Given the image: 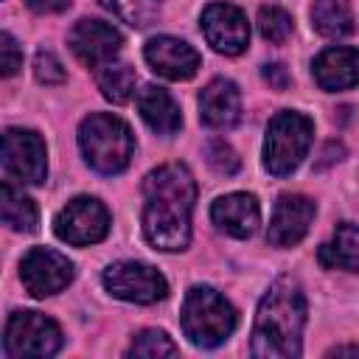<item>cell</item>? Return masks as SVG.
<instances>
[{
  "mask_svg": "<svg viewBox=\"0 0 359 359\" xmlns=\"http://www.w3.org/2000/svg\"><path fill=\"white\" fill-rule=\"evenodd\" d=\"M3 348L8 356H53L62 348V328L39 311H14L6 323Z\"/></svg>",
  "mask_w": 359,
  "mask_h": 359,
  "instance_id": "obj_6",
  "label": "cell"
},
{
  "mask_svg": "<svg viewBox=\"0 0 359 359\" xmlns=\"http://www.w3.org/2000/svg\"><path fill=\"white\" fill-rule=\"evenodd\" d=\"M104 286L112 297L126 300V303H157L168 294L165 278L140 261H118L104 269Z\"/></svg>",
  "mask_w": 359,
  "mask_h": 359,
  "instance_id": "obj_7",
  "label": "cell"
},
{
  "mask_svg": "<svg viewBox=\"0 0 359 359\" xmlns=\"http://www.w3.org/2000/svg\"><path fill=\"white\" fill-rule=\"evenodd\" d=\"M107 230H109V213L95 196L70 199L53 219V233L73 247L95 244L107 236Z\"/></svg>",
  "mask_w": 359,
  "mask_h": 359,
  "instance_id": "obj_8",
  "label": "cell"
},
{
  "mask_svg": "<svg viewBox=\"0 0 359 359\" xmlns=\"http://www.w3.org/2000/svg\"><path fill=\"white\" fill-rule=\"evenodd\" d=\"M143 56H146L149 67L157 76L168 79V81H185L199 70V53L188 42H182L177 36H154V39H149Z\"/></svg>",
  "mask_w": 359,
  "mask_h": 359,
  "instance_id": "obj_14",
  "label": "cell"
},
{
  "mask_svg": "<svg viewBox=\"0 0 359 359\" xmlns=\"http://www.w3.org/2000/svg\"><path fill=\"white\" fill-rule=\"evenodd\" d=\"M208 163L213 165V171H219L224 177L238 171V157H236V151L224 140H210L208 143Z\"/></svg>",
  "mask_w": 359,
  "mask_h": 359,
  "instance_id": "obj_27",
  "label": "cell"
},
{
  "mask_svg": "<svg viewBox=\"0 0 359 359\" xmlns=\"http://www.w3.org/2000/svg\"><path fill=\"white\" fill-rule=\"evenodd\" d=\"M143 236L163 252L185 250L191 241V213L196 202L194 174L182 163H165L143 180Z\"/></svg>",
  "mask_w": 359,
  "mask_h": 359,
  "instance_id": "obj_1",
  "label": "cell"
},
{
  "mask_svg": "<svg viewBox=\"0 0 359 359\" xmlns=\"http://www.w3.org/2000/svg\"><path fill=\"white\" fill-rule=\"evenodd\" d=\"M0 213H3V222L17 233L36 230V219H39L36 205L20 188H14L8 180L0 185Z\"/></svg>",
  "mask_w": 359,
  "mask_h": 359,
  "instance_id": "obj_21",
  "label": "cell"
},
{
  "mask_svg": "<svg viewBox=\"0 0 359 359\" xmlns=\"http://www.w3.org/2000/svg\"><path fill=\"white\" fill-rule=\"evenodd\" d=\"M25 3L36 14H59V11H65L70 6V0H25Z\"/></svg>",
  "mask_w": 359,
  "mask_h": 359,
  "instance_id": "obj_30",
  "label": "cell"
},
{
  "mask_svg": "<svg viewBox=\"0 0 359 359\" xmlns=\"http://www.w3.org/2000/svg\"><path fill=\"white\" fill-rule=\"evenodd\" d=\"M126 353H129V356H143V359H160V356H177L180 348L168 339L165 331L149 328V331H140V334L132 339V345H129Z\"/></svg>",
  "mask_w": 359,
  "mask_h": 359,
  "instance_id": "obj_23",
  "label": "cell"
},
{
  "mask_svg": "<svg viewBox=\"0 0 359 359\" xmlns=\"http://www.w3.org/2000/svg\"><path fill=\"white\" fill-rule=\"evenodd\" d=\"M123 45V36L118 28H112L104 20H79L70 31V48L79 56V62L90 67H101L118 56Z\"/></svg>",
  "mask_w": 359,
  "mask_h": 359,
  "instance_id": "obj_12",
  "label": "cell"
},
{
  "mask_svg": "<svg viewBox=\"0 0 359 359\" xmlns=\"http://www.w3.org/2000/svg\"><path fill=\"white\" fill-rule=\"evenodd\" d=\"M135 70L123 62H107L95 70V84L101 90V95L112 104H126L135 95Z\"/></svg>",
  "mask_w": 359,
  "mask_h": 359,
  "instance_id": "obj_22",
  "label": "cell"
},
{
  "mask_svg": "<svg viewBox=\"0 0 359 359\" xmlns=\"http://www.w3.org/2000/svg\"><path fill=\"white\" fill-rule=\"evenodd\" d=\"M292 17H289V11H283V8H278V6H264L261 11H258V31H261V36L264 39H269V42H283V39H289V34H292Z\"/></svg>",
  "mask_w": 359,
  "mask_h": 359,
  "instance_id": "obj_25",
  "label": "cell"
},
{
  "mask_svg": "<svg viewBox=\"0 0 359 359\" xmlns=\"http://www.w3.org/2000/svg\"><path fill=\"white\" fill-rule=\"evenodd\" d=\"M210 219L219 230H224L233 238H250L258 230L261 208L252 194H227L219 196L210 208Z\"/></svg>",
  "mask_w": 359,
  "mask_h": 359,
  "instance_id": "obj_16",
  "label": "cell"
},
{
  "mask_svg": "<svg viewBox=\"0 0 359 359\" xmlns=\"http://www.w3.org/2000/svg\"><path fill=\"white\" fill-rule=\"evenodd\" d=\"M79 149L98 174H118L132 160L135 137L118 115L93 112L79 126Z\"/></svg>",
  "mask_w": 359,
  "mask_h": 359,
  "instance_id": "obj_3",
  "label": "cell"
},
{
  "mask_svg": "<svg viewBox=\"0 0 359 359\" xmlns=\"http://www.w3.org/2000/svg\"><path fill=\"white\" fill-rule=\"evenodd\" d=\"M137 112L149 123V129H154L157 135H174L182 126L177 101L168 95V90H163L157 84H146L137 93Z\"/></svg>",
  "mask_w": 359,
  "mask_h": 359,
  "instance_id": "obj_18",
  "label": "cell"
},
{
  "mask_svg": "<svg viewBox=\"0 0 359 359\" xmlns=\"http://www.w3.org/2000/svg\"><path fill=\"white\" fill-rule=\"evenodd\" d=\"M306 325V294L289 275L278 278L261 297L252 325V353L264 359L300 356Z\"/></svg>",
  "mask_w": 359,
  "mask_h": 359,
  "instance_id": "obj_2",
  "label": "cell"
},
{
  "mask_svg": "<svg viewBox=\"0 0 359 359\" xmlns=\"http://www.w3.org/2000/svg\"><path fill=\"white\" fill-rule=\"evenodd\" d=\"M314 81L328 90V93H337V90H351L359 84V50L356 48H325L314 65Z\"/></svg>",
  "mask_w": 359,
  "mask_h": 359,
  "instance_id": "obj_17",
  "label": "cell"
},
{
  "mask_svg": "<svg viewBox=\"0 0 359 359\" xmlns=\"http://www.w3.org/2000/svg\"><path fill=\"white\" fill-rule=\"evenodd\" d=\"M180 323L185 337L199 345V348H216L222 345L233 328H236V309L210 286H191L185 300H182V311H180Z\"/></svg>",
  "mask_w": 359,
  "mask_h": 359,
  "instance_id": "obj_4",
  "label": "cell"
},
{
  "mask_svg": "<svg viewBox=\"0 0 359 359\" xmlns=\"http://www.w3.org/2000/svg\"><path fill=\"white\" fill-rule=\"evenodd\" d=\"M311 135H314V126L306 115L294 112V109H283L278 112L269 126H266V137H264V168L275 177H286L292 174L309 146H311Z\"/></svg>",
  "mask_w": 359,
  "mask_h": 359,
  "instance_id": "obj_5",
  "label": "cell"
},
{
  "mask_svg": "<svg viewBox=\"0 0 359 359\" xmlns=\"http://www.w3.org/2000/svg\"><path fill=\"white\" fill-rule=\"evenodd\" d=\"M314 219V202L303 194H283L275 202L266 238L275 247H294L311 227Z\"/></svg>",
  "mask_w": 359,
  "mask_h": 359,
  "instance_id": "obj_13",
  "label": "cell"
},
{
  "mask_svg": "<svg viewBox=\"0 0 359 359\" xmlns=\"http://www.w3.org/2000/svg\"><path fill=\"white\" fill-rule=\"evenodd\" d=\"M199 118L210 129H230L241 118V95L230 79H213L199 93Z\"/></svg>",
  "mask_w": 359,
  "mask_h": 359,
  "instance_id": "obj_15",
  "label": "cell"
},
{
  "mask_svg": "<svg viewBox=\"0 0 359 359\" xmlns=\"http://www.w3.org/2000/svg\"><path fill=\"white\" fill-rule=\"evenodd\" d=\"M104 8H109L112 14H118L123 22L135 25V28H143L154 20L157 8L151 0H101Z\"/></svg>",
  "mask_w": 359,
  "mask_h": 359,
  "instance_id": "obj_24",
  "label": "cell"
},
{
  "mask_svg": "<svg viewBox=\"0 0 359 359\" xmlns=\"http://www.w3.org/2000/svg\"><path fill=\"white\" fill-rule=\"evenodd\" d=\"M20 67H22V50L17 45V39L8 31H3L0 34V73L14 76Z\"/></svg>",
  "mask_w": 359,
  "mask_h": 359,
  "instance_id": "obj_28",
  "label": "cell"
},
{
  "mask_svg": "<svg viewBox=\"0 0 359 359\" xmlns=\"http://www.w3.org/2000/svg\"><path fill=\"white\" fill-rule=\"evenodd\" d=\"M34 76L42 84H62L65 81V67L50 50H39L34 56Z\"/></svg>",
  "mask_w": 359,
  "mask_h": 359,
  "instance_id": "obj_26",
  "label": "cell"
},
{
  "mask_svg": "<svg viewBox=\"0 0 359 359\" xmlns=\"http://www.w3.org/2000/svg\"><path fill=\"white\" fill-rule=\"evenodd\" d=\"M202 31L208 45L224 56H238L250 42L247 17L230 3H210L202 11Z\"/></svg>",
  "mask_w": 359,
  "mask_h": 359,
  "instance_id": "obj_11",
  "label": "cell"
},
{
  "mask_svg": "<svg viewBox=\"0 0 359 359\" xmlns=\"http://www.w3.org/2000/svg\"><path fill=\"white\" fill-rule=\"evenodd\" d=\"M359 356V345H337V348H331L328 351V356Z\"/></svg>",
  "mask_w": 359,
  "mask_h": 359,
  "instance_id": "obj_31",
  "label": "cell"
},
{
  "mask_svg": "<svg viewBox=\"0 0 359 359\" xmlns=\"http://www.w3.org/2000/svg\"><path fill=\"white\" fill-rule=\"evenodd\" d=\"M20 280L34 297H48L62 292L73 280V264L56 250L34 247L20 264Z\"/></svg>",
  "mask_w": 359,
  "mask_h": 359,
  "instance_id": "obj_10",
  "label": "cell"
},
{
  "mask_svg": "<svg viewBox=\"0 0 359 359\" xmlns=\"http://www.w3.org/2000/svg\"><path fill=\"white\" fill-rule=\"evenodd\" d=\"M320 261L331 269H348L359 272V227L356 224H339L331 244L320 247Z\"/></svg>",
  "mask_w": 359,
  "mask_h": 359,
  "instance_id": "obj_19",
  "label": "cell"
},
{
  "mask_svg": "<svg viewBox=\"0 0 359 359\" xmlns=\"http://www.w3.org/2000/svg\"><path fill=\"white\" fill-rule=\"evenodd\" d=\"M261 76H264V81H266L272 90H286V87L292 84V76H289L286 65H280V62H275V65H264Z\"/></svg>",
  "mask_w": 359,
  "mask_h": 359,
  "instance_id": "obj_29",
  "label": "cell"
},
{
  "mask_svg": "<svg viewBox=\"0 0 359 359\" xmlns=\"http://www.w3.org/2000/svg\"><path fill=\"white\" fill-rule=\"evenodd\" d=\"M311 25L320 36L339 39L353 31V11H351L348 0H314Z\"/></svg>",
  "mask_w": 359,
  "mask_h": 359,
  "instance_id": "obj_20",
  "label": "cell"
},
{
  "mask_svg": "<svg viewBox=\"0 0 359 359\" xmlns=\"http://www.w3.org/2000/svg\"><path fill=\"white\" fill-rule=\"evenodd\" d=\"M3 168L8 177L25 182V185H39L48 177V154L45 143L36 132L31 129H6L3 132Z\"/></svg>",
  "mask_w": 359,
  "mask_h": 359,
  "instance_id": "obj_9",
  "label": "cell"
}]
</instances>
